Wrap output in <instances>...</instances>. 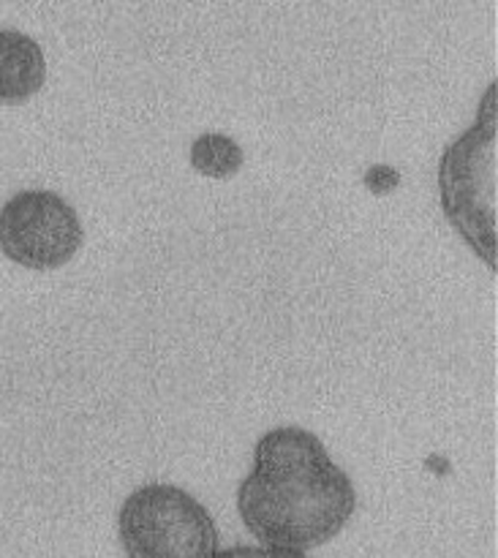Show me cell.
I'll return each instance as SVG.
<instances>
[{
    "label": "cell",
    "mask_w": 498,
    "mask_h": 558,
    "mask_svg": "<svg viewBox=\"0 0 498 558\" xmlns=\"http://www.w3.org/2000/svg\"><path fill=\"white\" fill-rule=\"evenodd\" d=\"M47 80L41 44L14 27H0V104H22Z\"/></svg>",
    "instance_id": "obj_5"
},
{
    "label": "cell",
    "mask_w": 498,
    "mask_h": 558,
    "mask_svg": "<svg viewBox=\"0 0 498 558\" xmlns=\"http://www.w3.org/2000/svg\"><path fill=\"white\" fill-rule=\"evenodd\" d=\"M498 85L490 82L477 120L439 158V199L447 221L496 270L498 196Z\"/></svg>",
    "instance_id": "obj_2"
},
{
    "label": "cell",
    "mask_w": 498,
    "mask_h": 558,
    "mask_svg": "<svg viewBox=\"0 0 498 558\" xmlns=\"http://www.w3.org/2000/svg\"><path fill=\"white\" fill-rule=\"evenodd\" d=\"M118 534L129 558H210L218 529L207 507L172 483H147L125 496Z\"/></svg>",
    "instance_id": "obj_3"
},
{
    "label": "cell",
    "mask_w": 498,
    "mask_h": 558,
    "mask_svg": "<svg viewBox=\"0 0 498 558\" xmlns=\"http://www.w3.org/2000/svg\"><path fill=\"white\" fill-rule=\"evenodd\" d=\"M210 558H308V554L265 548V545H232V548H218Z\"/></svg>",
    "instance_id": "obj_7"
},
{
    "label": "cell",
    "mask_w": 498,
    "mask_h": 558,
    "mask_svg": "<svg viewBox=\"0 0 498 558\" xmlns=\"http://www.w3.org/2000/svg\"><path fill=\"white\" fill-rule=\"evenodd\" d=\"M189 158L196 172L216 180H227L238 174L245 161L240 142L234 136L221 134V131H205V134L196 136L191 142Z\"/></svg>",
    "instance_id": "obj_6"
},
{
    "label": "cell",
    "mask_w": 498,
    "mask_h": 558,
    "mask_svg": "<svg viewBox=\"0 0 498 558\" xmlns=\"http://www.w3.org/2000/svg\"><path fill=\"white\" fill-rule=\"evenodd\" d=\"M85 240L80 213L47 189L16 191L0 207V251L27 270H54Z\"/></svg>",
    "instance_id": "obj_4"
},
{
    "label": "cell",
    "mask_w": 498,
    "mask_h": 558,
    "mask_svg": "<svg viewBox=\"0 0 498 558\" xmlns=\"http://www.w3.org/2000/svg\"><path fill=\"white\" fill-rule=\"evenodd\" d=\"M357 507L352 477L332 463L325 441L300 425L259 436L254 469L238 488V512L265 548L297 550L330 543Z\"/></svg>",
    "instance_id": "obj_1"
}]
</instances>
